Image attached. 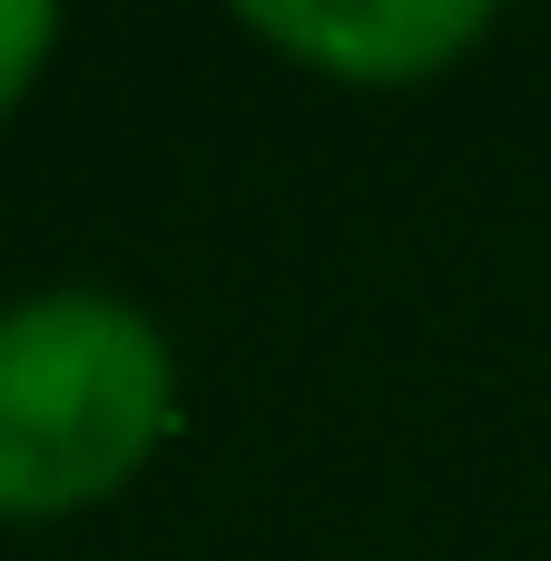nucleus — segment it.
I'll return each mask as SVG.
<instances>
[{"label":"nucleus","mask_w":551,"mask_h":561,"mask_svg":"<svg viewBox=\"0 0 551 561\" xmlns=\"http://www.w3.org/2000/svg\"><path fill=\"white\" fill-rule=\"evenodd\" d=\"M177 424V355L158 316L108 286L0 306V523H59L148 473Z\"/></svg>","instance_id":"obj_1"},{"label":"nucleus","mask_w":551,"mask_h":561,"mask_svg":"<svg viewBox=\"0 0 551 561\" xmlns=\"http://www.w3.org/2000/svg\"><path fill=\"white\" fill-rule=\"evenodd\" d=\"M246 30L335 89H424L463 49H483L493 10L483 0H315V10H246Z\"/></svg>","instance_id":"obj_2"},{"label":"nucleus","mask_w":551,"mask_h":561,"mask_svg":"<svg viewBox=\"0 0 551 561\" xmlns=\"http://www.w3.org/2000/svg\"><path fill=\"white\" fill-rule=\"evenodd\" d=\"M49 49H59V10L49 0H0V108H20V89L39 79Z\"/></svg>","instance_id":"obj_3"}]
</instances>
